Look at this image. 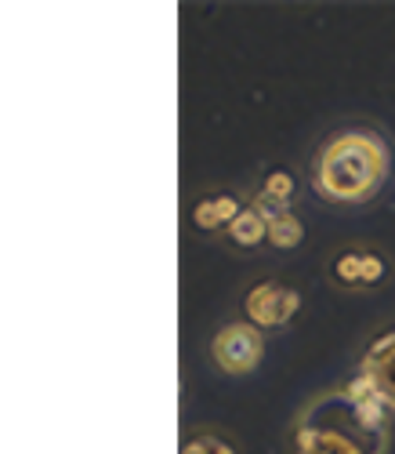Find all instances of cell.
I'll return each mask as SVG.
<instances>
[{"mask_svg":"<svg viewBox=\"0 0 395 454\" xmlns=\"http://www.w3.org/2000/svg\"><path fill=\"white\" fill-rule=\"evenodd\" d=\"M225 240H228V247H236V251H261V247H268V222L261 218V211H254V207L247 204V211L228 225Z\"/></svg>","mask_w":395,"mask_h":454,"instance_id":"cell-9","label":"cell"},{"mask_svg":"<svg viewBox=\"0 0 395 454\" xmlns=\"http://www.w3.org/2000/svg\"><path fill=\"white\" fill-rule=\"evenodd\" d=\"M298 193H301V182H298V175H294L290 168H268V171L261 175L258 197H261V200H268L272 207L290 211V207H294V200H298Z\"/></svg>","mask_w":395,"mask_h":454,"instance_id":"cell-10","label":"cell"},{"mask_svg":"<svg viewBox=\"0 0 395 454\" xmlns=\"http://www.w3.org/2000/svg\"><path fill=\"white\" fill-rule=\"evenodd\" d=\"M388 433H367L345 389L315 396L290 426V454H384Z\"/></svg>","mask_w":395,"mask_h":454,"instance_id":"cell-2","label":"cell"},{"mask_svg":"<svg viewBox=\"0 0 395 454\" xmlns=\"http://www.w3.org/2000/svg\"><path fill=\"white\" fill-rule=\"evenodd\" d=\"M388 280V258L377 247H363V291H377Z\"/></svg>","mask_w":395,"mask_h":454,"instance_id":"cell-12","label":"cell"},{"mask_svg":"<svg viewBox=\"0 0 395 454\" xmlns=\"http://www.w3.org/2000/svg\"><path fill=\"white\" fill-rule=\"evenodd\" d=\"M244 320L258 331H280L301 313V291L283 280H258L244 294Z\"/></svg>","mask_w":395,"mask_h":454,"instance_id":"cell-3","label":"cell"},{"mask_svg":"<svg viewBox=\"0 0 395 454\" xmlns=\"http://www.w3.org/2000/svg\"><path fill=\"white\" fill-rule=\"evenodd\" d=\"M244 211H247V200H244L240 193H207V197H200V200H192L189 218H192V225H196L200 233H207V237H225L228 225L240 218Z\"/></svg>","mask_w":395,"mask_h":454,"instance_id":"cell-6","label":"cell"},{"mask_svg":"<svg viewBox=\"0 0 395 454\" xmlns=\"http://www.w3.org/2000/svg\"><path fill=\"white\" fill-rule=\"evenodd\" d=\"M391 175V145L374 124H348L320 142L308 182L315 197L337 207H360L381 197Z\"/></svg>","mask_w":395,"mask_h":454,"instance_id":"cell-1","label":"cell"},{"mask_svg":"<svg viewBox=\"0 0 395 454\" xmlns=\"http://www.w3.org/2000/svg\"><path fill=\"white\" fill-rule=\"evenodd\" d=\"M211 360L221 374H232V378H244V374L258 371L265 360V331L251 327L247 320L225 324L211 338Z\"/></svg>","mask_w":395,"mask_h":454,"instance_id":"cell-4","label":"cell"},{"mask_svg":"<svg viewBox=\"0 0 395 454\" xmlns=\"http://www.w3.org/2000/svg\"><path fill=\"white\" fill-rule=\"evenodd\" d=\"M355 374H363L370 382V389H374V396L395 414V327L381 331L367 346Z\"/></svg>","mask_w":395,"mask_h":454,"instance_id":"cell-5","label":"cell"},{"mask_svg":"<svg viewBox=\"0 0 395 454\" xmlns=\"http://www.w3.org/2000/svg\"><path fill=\"white\" fill-rule=\"evenodd\" d=\"M327 280L337 291H345V294L363 291V247H341V251H334V258L327 262Z\"/></svg>","mask_w":395,"mask_h":454,"instance_id":"cell-8","label":"cell"},{"mask_svg":"<svg viewBox=\"0 0 395 454\" xmlns=\"http://www.w3.org/2000/svg\"><path fill=\"white\" fill-rule=\"evenodd\" d=\"M178 454H240V440L221 426H196L182 436Z\"/></svg>","mask_w":395,"mask_h":454,"instance_id":"cell-7","label":"cell"},{"mask_svg":"<svg viewBox=\"0 0 395 454\" xmlns=\"http://www.w3.org/2000/svg\"><path fill=\"white\" fill-rule=\"evenodd\" d=\"M305 244V222L294 211H280L268 218V247L275 251H298Z\"/></svg>","mask_w":395,"mask_h":454,"instance_id":"cell-11","label":"cell"}]
</instances>
